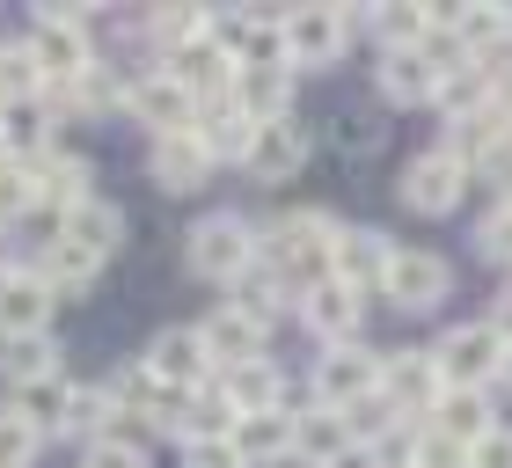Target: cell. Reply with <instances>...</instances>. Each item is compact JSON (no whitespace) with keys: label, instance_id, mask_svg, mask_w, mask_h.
Segmentation results:
<instances>
[{"label":"cell","instance_id":"obj_1","mask_svg":"<svg viewBox=\"0 0 512 468\" xmlns=\"http://www.w3.org/2000/svg\"><path fill=\"white\" fill-rule=\"evenodd\" d=\"M30 59H37V74L44 81H59V88H74L88 66H96V44H88V22L74 8H44L30 22Z\"/></svg>","mask_w":512,"mask_h":468},{"label":"cell","instance_id":"obj_2","mask_svg":"<svg viewBox=\"0 0 512 468\" xmlns=\"http://www.w3.org/2000/svg\"><path fill=\"white\" fill-rule=\"evenodd\" d=\"M330 249H337V220L330 213H286V220H271V264L286 278L322 286V278H330Z\"/></svg>","mask_w":512,"mask_h":468},{"label":"cell","instance_id":"obj_3","mask_svg":"<svg viewBox=\"0 0 512 468\" xmlns=\"http://www.w3.org/2000/svg\"><path fill=\"white\" fill-rule=\"evenodd\" d=\"M439 381L447 388H483L491 373H505V337L491 330V322H461V330L439 337Z\"/></svg>","mask_w":512,"mask_h":468},{"label":"cell","instance_id":"obj_4","mask_svg":"<svg viewBox=\"0 0 512 468\" xmlns=\"http://www.w3.org/2000/svg\"><path fill=\"white\" fill-rule=\"evenodd\" d=\"M191 271L198 278H227V286H235V278L256 264V242H249V227L235 220V213H213V220H198L191 227Z\"/></svg>","mask_w":512,"mask_h":468},{"label":"cell","instance_id":"obj_5","mask_svg":"<svg viewBox=\"0 0 512 468\" xmlns=\"http://www.w3.org/2000/svg\"><path fill=\"white\" fill-rule=\"evenodd\" d=\"M461 191H469V169H461V161H454L447 147L417 154L410 169H403V205H410V213H425V220L454 213V205H461Z\"/></svg>","mask_w":512,"mask_h":468},{"label":"cell","instance_id":"obj_6","mask_svg":"<svg viewBox=\"0 0 512 468\" xmlns=\"http://www.w3.org/2000/svg\"><path fill=\"white\" fill-rule=\"evenodd\" d=\"M447 286H454V271H447V256H432V249H395L388 278H381V293L395 308H439Z\"/></svg>","mask_w":512,"mask_h":468},{"label":"cell","instance_id":"obj_7","mask_svg":"<svg viewBox=\"0 0 512 468\" xmlns=\"http://www.w3.org/2000/svg\"><path fill=\"white\" fill-rule=\"evenodd\" d=\"M315 395L330 410H352V403H366V395H381V359L359 351V344H330V359L315 366Z\"/></svg>","mask_w":512,"mask_h":468},{"label":"cell","instance_id":"obj_8","mask_svg":"<svg viewBox=\"0 0 512 468\" xmlns=\"http://www.w3.org/2000/svg\"><path fill=\"white\" fill-rule=\"evenodd\" d=\"M278 30H286V59L293 66H330L344 52V37H352V15H337V8H293Z\"/></svg>","mask_w":512,"mask_h":468},{"label":"cell","instance_id":"obj_9","mask_svg":"<svg viewBox=\"0 0 512 468\" xmlns=\"http://www.w3.org/2000/svg\"><path fill=\"white\" fill-rule=\"evenodd\" d=\"M44 322H52V286L37 271H0V337H44Z\"/></svg>","mask_w":512,"mask_h":468},{"label":"cell","instance_id":"obj_10","mask_svg":"<svg viewBox=\"0 0 512 468\" xmlns=\"http://www.w3.org/2000/svg\"><path fill=\"white\" fill-rule=\"evenodd\" d=\"M125 103H132V117L139 125H154V139H169V132H191V88H176L169 74H147V81H132L125 88Z\"/></svg>","mask_w":512,"mask_h":468},{"label":"cell","instance_id":"obj_11","mask_svg":"<svg viewBox=\"0 0 512 468\" xmlns=\"http://www.w3.org/2000/svg\"><path fill=\"white\" fill-rule=\"evenodd\" d=\"M388 234H374V227H337V249H330V278H344V286H381L388 278Z\"/></svg>","mask_w":512,"mask_h":468},{"label":"cell","instance_id":"obj_12","mask_svg":"<svg viewBox=\"0 0 512 468\" xmlns=\"http://www.w3.org/2000/svg\"><path fill=\"white\" fill-rule=\"evenodd\" d=\"M205 366H213V351H205L198 330H161L147 344V373H154V381H169V388H183V395L205 381Z\"/></svg>","mask_w":512,"mask_h":468},{"label":"cell","instance_id":"obj_13","mask_svg":"<svg viewBox=\"0 0 512 468\" xmlns=\"http://www.w3.org/2000/svg\"><path fill=\"white\" fill-rule=\"evenodd\" d=\"M147 169H154L161 191H198V183L213 176V154H205V139H198V132H169V139H154Z\"/></svg>","mask_w":512,"mask_h":468},{"label":"cell","instance_id":"obj_14","mask_svg":"<svg viewBox=\"0 0 512 468\" xmlns=\"http://www.w3.org/2000/svg\"><path fill=\"white\" fill-rule=\"evenodd\" d=\"M300 161H308V132H300L293 117L256 125V139H249V176H256V183H286Z\"/></svg>","mask_w":512,"mask_h":468},{"label":"cell","instance_id":"obj_15","mask_svg":"<svg viewBox=\"0 0 512 468\" xmlns=\"http://www.w3.org/2000/svg\"><path fill=\"white\" fill-rule=\"evenodd\" d=\"M381 381H388V403H403V410H432L439 395H447L432 351H395V359L381 366Z\"/></svg>","mask_w":512,"mask_h":468},{"label":"cell","instance_id":"obj_16","mask_svg":"<svg viewBox=\"0 0 512 468\" xmlns=\"http://www.w3.org/2000/svg\"><path fill=\"white\" fill-rule=\"evenodd\" d=\"M300 315H308V330H315V337H330V344H352V330H359V293L344 286V278H322V286H308Z\"/></svg>","mask_w":512,"mask_h":468},{"label":"cell","instance_id":"obj_17","mask_svg":"<svg viewBox=\"0 0 512 468\" xmlns=\"http://www.w3.org/2000/svg\"><path fill=\"white\" fill-rule=\"evenodd\" d=\"M432 432L454 439V447H476V439H491V403H483V388H447L432 403Z\"/></svg>","mask_w":512,"mask_h":468},{"label":"cell","instance_id":"obj_18","mask_svg":"<svg viewBox=\"0 0 512 468\" xmlns=\"http://www.w3.org/2000/svg\"><path fill=\"white\" fill-rule=\"evenodd\" d=\"M205 351H213V359L227 366V373H235V366H256V359H264V322H249V315H235V308H220L213 322H205Z\"/></svg>","mask_w":512,"mask_h":468},{"label":"cell","instance_id":"obj_19","mask_svg":"<svg viewBox=\"0 0 512 468\" xmlns=\"http://www.w3.org/2000/svg\"><path fill=\"white\" fill-rule=\"evenodd\" d=\"M227 447H235V461H242V468H256V461H278V454H293V417H286V410H264V417H235Z\"/></svg>","mask_w":512,"mask_h":468},{"label":"cell","instance_id":"obj_20","mask_svg":"<svg viewBox=\"0 0 512 468\" xmlns=\"http://www.w3.org/2000/svg\"><path fill=\"white\" fill-rule=\"evenodd\" d=\"M198 139H205V154H242L249 161V139H256V117L235 103V96H213V103H205V117H198V125H191Z\"/></svg>","mask_w":512,"mask_h":468},{"label":"cell","instance_id":"obj_21","mask_svg":"<svg viewBox=\"0 0 512 468\" xmlns=\"http://www.w3.org/2000/svg\"><path fill=\"white\" fill-rule=\"evenodd\" d=\"M286 96H293L286 66H235V103L256 117V125H278V117H286Z\"/></svg>","mask_w":512,"mask_h":468},{"label":"cell","instance_id":"obj_22","mask_svg":"<svg viewBox=\"0 0 512 468\" xmlns=\"http://www.w3.org/2000/svg\"><path fill=\"white\" fill-rule=\"evenodd\" d=\"M59 234L103 264V256L125 242V213H118V205H103V198H88V205H74V213H66V227H59Z\"/></svg>","mask_w":512,"mask_h":468},{"label":"cell","instance_id":"obj_23","mask_svg":"<svg viewBox=\"0 0 512 468\" xmlns=\"http://www.w3.org/2000/svg\"><path fill=\"white\" fill-rule=\"evenodd\" d=\"M293 454H308L315 468H330L352 454V425L337 410H315V417H293Z\"/></svg>","mask_w":512,"mask_h":468},{"label":"cell","instance_id":"obj_24","mask_svg":"<svg viewBox=\"0 0 512 468\" xmlns=\"http://www.w3.org/2000/svg\"><path fill=\"white\" fill-rule=\"evenodd\" d=\"M30 191H37L44 205H59V213H74V205H88V161H74V154L37 161V169H30Z\"/></svg>","mask_w":512,"mask_h":468},{"label":"cell","instance_id":"obj_25","mask_svg":"<svg viewBox=\"0 0 512 468\" xmlns=\"http://www.w3.org/2000/svg\"><path fill=\"white\" fill-rule=\"evenodd\" d=\"M439 88V74L425 66V52H381V96L395 103H425Z\"/></svg>","mask_w":512,"mask_h":468},{"label":"cell","instance_id":"obj_26","mask_svg":"<svg viewBox=\"0 0 512 468\" xmlns=\"http://www.w3.org/2000/svg\"><path fill=\"white\" fill-rule=\"evenodd\" d=\"M220 395H227V410H235V417H264V410H278V373H271L264 359H256V366H235Z\"/></svg>","mask_w":512,"mask_h":468},{"label":"cell","instance_id":"obj_27","mask_svg":"<svg viewBox=\"0 0 512 468\" xmlns=\"http://www.w3.org/2000/svg\"><path fill=\"white\" fill-rule=\"evenodd\" d=\"M66 403H74V388H66L59 373L15 388V417H22V425H37V432H44V425H66Z\"/></svg>","mask_w":512,"mask_h":468},{"label":"cell","instance_id":"obj_28","mask_svg":"<svg viewBox=\"0 0 512 468\" xmlns=\"http://www.w3.org/2000/svg\"><path fill=\"white\" fill-rule=\"evenodd\" d=\"M37 278H44V286H52V293H59V286L74 293V286H88V278H96V256H88V249H74V242H66V234H59V242L44 249Z\"/></svg>","mask_w":512,"mask_h":468},{"label":"cell","instance_id":"obj_29","mask_svg":"<svg viewBox=\"0 0 512 468\" xmlns=\"http://www.w3.org/2000/svg\"><path fill=\"white\" fill-rule=\"evenodd\" d=\"M227 308H235V315H249V322H271V315H278V271L264 278V271L249 264V271L235 278V300H227Z\"/></svg>","mask_w":512,"mask_h":468},{"label":"cell","instance_id":"obj_30","mask_svg":"<svg viewBox=\"0 0 512 468\" xmlns=\"http://www.w3.org/2000/svg\"><path fill=\"white\" fill-rule=\"evenodd\" d=\"M37 88H44V74H37L30 44H15V52H0V103H30Z\"/></svg>","mask_w":512,"mask_h":468},{"label":"cell","instance_id":"obj_31","mask_svg":"<svg viewBox=\"0 0 512 468\" xmlns=\"http://www.w3.org/2000/svg\"><path fill=\"white\" fill-rule=\"evenodd\" d=\"M37 461V425H22L15 410H0V468H30Z\"/></svg>","mask_w":512,"mask_h":468},{"label":"cell","instance_id":"obj_32","mask_svg":"<svg viewBox=\"0 0 512 468\" xmlns=\"http://www.w3.org/2000/svg\"><path fill=\"white\" fill-rule=\"evenodd\" d=\"M44 373H59V366H52V344H44V337L8 344V381H15V388H22V381H44Z\"/></svg>","mask_w":512,"mask_h":468},{"label":"cell","instance_id":"obj_33","mask_svg":"<svg viewBox=\"0 0 512 468\" xmlns=\"http://www.w3.org/2000/svg\"><path fill=\"white\" fill-rule=\"evenodd\" d=\"M410 468H469V447H454V439H439V432H417Z\"/></svg>","mask_w":512,"mask_h":468},{"label":"cell","instance_id":"obj_34","mask_svg":"<svg viewBox=\"0 0 512 468\" xmlns=\"http://www.w3.org/2000/svg\"><path fill=\"white\" fill-rule=\"evenodd\" d=\"M110 417V388H74V403H66V425L59 432H96Z\"/></svg>","mask_w":512,"mask_h":468},{"label":"cell","instance_id":"obj_35","mask_svg":"<svg viewBox=\"0 0 512 468\" xmlns=\"http://www.w3.org/2000/svg\"><path fill=\"white\" fill-rule=\"evenodd\" d=\"M37 191H30V169L22 161H0V220H15V213H30Z\"/></svg>","mask_w":512,"mask_h":468},{"label":"cell","instance_id":"obj_36","mask_svg":"<svg viewBox=\"0 0 512 468\" xmlns=\"http://www.w3.org/2000/svg\"><path fill=\"white\" fill-rule=\"evenodd\" d=\"M476 242H483V256H498V264H512V198H505V205H491V213H483Z\"/></svg>","mask_w":512,"mask_h":468},{"label":"cell","instance_id":"obj_37","mask_svg":"<svg viewBox=\"0 0 512 468\" xmlns=\"http://www.w3.org/2000/svg\"><path fill=\"white\" fill-rule=\"evenodd\" d=\"M81 468H147V454L132 447V439H96V447H88V461Z\"/></svg>","mask_w":512,"mask_h":468},{"label":"cell","instance_id":"obj_38","mask_svg":"<svg viewBox=\"0 0 512 468\" xmlns=\"http://www.w3.org/2000/svg\"><path fill=\"white\" fill-rule=\"evenodd\" d=\"M74 103H81V110H103V103H118V88H110V74H103V66H88V74L74 81Z\"/></svg>","mask_w":512,"mask_h":468},{"label":"cell","instance_id":"obj_39","mask_svg":"<svg viewBox=\"0 0 512 468\" xmlns=\"http://www.w3.org/2000/svg\"><path fill=\"white\" fill-rule=\"evenodd\" d=\"M469 468H512V432L498 425L491 439H476V447H469Z\"/></svg>","mask_w":512,"mask_h":468},{"label":"cell","instance_id":"obj_40","mask_svg":"<svg viewBox=\"0 0 512 468\" xmlns=\"http://www.w3.org/2000/svg\"><path fill=\"white\" fill-rule=\"evenodd\" d=\"M191 468H242V461H235L227 439H205V447H191Z\"/></svg>","mask_w":512,"mask_h":468},{"label":"cell","instance_id":"obj_41","mask_svg":"<svg viewBox=\"0 0 512 468\" xmlns=\"http://www.w3.org/2000/svg\"><path fill=\"white\" fill-rule=\"evenodd\" d=\"M491 330H512V300H505V308H498V322H491Z\"/></svg>","mask_w":512,"mask_h":468},{"label":"cell","instance_id":"obj_42","mask_svg":"<svg viewBox=\"0 0 512 468\" xmlns=\"http://www.w3.org/2000/svg\"><path fill=\"white\" fill-rule=\"evenodd\" d=\"M505 381H512V344H505Z\"/></svg>","mask_w":512,"mask_h":468}]
</instances>
